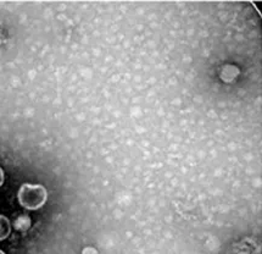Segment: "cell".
Here are the masks:
<instances>
[{"instance_id": "obj_1", "label": "cell", "mask_w": 262, "mask_h": 254, "mask_svg": "<svg viewBox=\"0 0 262 254\" xmlns=\"http://www.w3.org/2000/svg\"><path fill=\"white\" fill-rule=\"evenodd\" d=\"M18 202L24 208L30 210H36L43 207L47 202V191L40 185H25L21 186L18 191Z\"/></svg>"}, {"instance_id": "obj_2", "label": "cell", "mask_w": 262, "mask_h": 254, "mask_svg": "<svg viewBox=\"0 0 262 254\" xmlns=\"http://www.w3.org/2000/svg\"><path fill=\"white\" fill-rule=\"evenodd\" d=\"M10 221L4 215H0V241L5 240L10 235Z\"/></svg>"}, {"instance_id": "obj_3", "label": "cell", "mask_w": 262, "mask_h": 254, "mask_svg": "<svg viewBox=\"0 0 262 254\" xmlns=\"http://www.w3.org/2000/svg\"><path fill=\"white\" fill-rule=\"evenodd\" d=\"M3 182H4V172H3L2 168H0V186L3 185Z\"/></svg>"}, {"instance_id": "obj_4", "label": "cell", "mask_w": 262, "mask_h": 254, "mask_svg": "<svg viewBox=\"0 0 262 254\" xmlns=\"http://www.w3.org/2000/svg\"><path fill=\"white\" fill-rule=\"evenodd\" d=\"M0 254H5L4 252H3V250H0Z\"/></svg>"}]
</instances>
